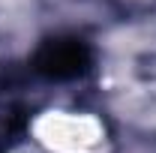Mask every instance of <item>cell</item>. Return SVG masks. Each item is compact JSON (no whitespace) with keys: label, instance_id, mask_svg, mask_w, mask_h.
Instances as JSON below:
<instances>
[{"label":"cell","instance_id":"1","mask_svg":"<svg viewBox=\"0 0 156 153\" xmlns=\"http://www.w3.org/2000/svg\"><path fill=\"white\" fill-rule=\"evenodd\" d=\"M90 51L81 39H51L39 48L36 69L48 78H75L87 69Z\"/></svg>","mask_w":156,"mask_h":153}]
</instances>
